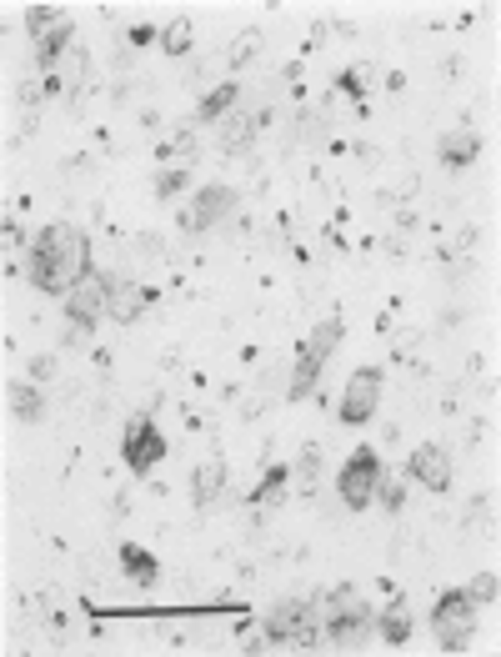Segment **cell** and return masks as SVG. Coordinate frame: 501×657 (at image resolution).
<instances>
[{"label": "cell", "instance_id": "cell-1", "mask_svg": "<svg viewBox=\"0 0 501 657\" xmlns=\"http://www.w3.org/2000/svg\"><path fill=\"white\" fill-rule=\"evenodd\" d=\"M86 276H91V241H86V231L71 226V221L41 226V236L31 241V281L41 291L71 296Z\"/></svg>", "mask_w": 501, "mask_h": 657}, {"label": "cell", "instance_id": "cell-2", "mask_svg": "<svg viewBox=\"0 0 501 657\" xmlns=\"http://www.w3.org/2000/svg\"><path fill=\"white\" fill-rule=\"evenodd\" d=\"M326 637L336 642V647H356V642H366V632L376 627V612H371V602L356 592V587H336L331 597H326Z\"/></svg>", "mask_w": 501, "mask_h": 657}, {"label": "cell", "instance_id": "cell-3", "mask_svg": "<svg viewBox=\"0 0 501 657\" xmlns=\"http://www.w3.org/2000/svg\"><path fill=\"white\" fill-rule=\"evenodd\" d=\"M341 347V316H331V321H321L316 332L301 342V352H296V362H291V402H301L311 387H316V377H321V367L331 362V352Z\"/></svg>", "mask_w": 501, "mask_h": 657}, {"label": "cell", "instance_id": "cell-4", "mask_svg": "<svg viewBox=\"0 0 501 657\" xmlns=\"http://www.w3.org/2000/svg\"><path fill=\"white\" fill-rule=\"evenodd\" d=\"M321 602H301V597H291V602H276L271 607V617H266V637L271 642H291V647H316L326 632H321Z\"/></svg>", "mask_w": 501, "mask_h": 657}, {"label": "cell", "instance_id": "cell-5", "mask_svg": "<svg viewBox=\"0 0 501 657\" xmlns=\"http://www.w3.org/2000/svg\"><path fill=\"white\" fill-rule=\"evenodd\" d=\"M376 487H381V457H376L371 447L351 452L346 467L336 472V492H341V502H346L351 512H366V507L376 502Z\"/></svg>", "mask_w": 501, "mask_h": 657}, {"label": "cell", "instance_id": "cell-6", "mask_svg": "<svg viewBox=\"0 0 501 657\" xmlns=\"http://www.w3.org/2000/svg\"><path fill=\"white\" fill-rule=\"evenodd\" d=\"M431 627H436V637H441L446 652H461V647L471 642V632H476V602H471L461 587H456V592H441L436 607H431Z\"/></svg>", "mask_w": 501, "mask_h": 657}, {"label": "cell", "instance_id": "cell-7", "mask_svg": "<svg viewBox=\"0 0 501 657\" xmlns=\"http://www.w3.org/2000/svg\"><path fill=\"white\" fill-rule=\"evenodd\" d=\"M376 402H381V372H371V367L351 372L346 397H341V422L346 427H366L371 412H376Z\"/></svg>", "mask_w": 501, "mask_h": 657}, {"label": "cell", "instance_id": "cell-8", "mask_svg": "<svg viewBox=\"0 0 501 657\" xmlns=\"http://www.w3.org/2000/svg\"><path fill=\"white\" fill-rule=\"evenodd\" d=\"M121 452H126V467H131V472H151V467L166 457V437H161V427H156L151 417H136V422L126 427Z\"/></svg>", "mask_w": 501, "mask_h": 657}, {"label": "cell", "instance_id": "cell-9", "mask_svg": "<svg viewBox=\"0 0 501 657\" xmlns=\"http://www.w3.org/2000/svg\"><path fill=\"white\" fill-rule=\"evenodd\" d=\"M236 206V186H206L191 196V206L181 211V231H206L216 221H226V211Z\"/></svg>", "mask_w": 501, "mask_h": 657}, {"label": "cell", "instance_id": "cell-10", "mask_svg": "<svg viewBox=\"0 0 501 657\" xmlns=\"http://www.w3.org/2000/svg\"><path fill=\"white\" fill-rule=\"evenodd\" d=\"M106 301H111V281L91 271V276L66 296V316H71V326H96V321L106 316Z\"/></svg>", "mask_w": 501, "mask_h": 657}, {"label": "cell", "instance_id": "cell-11", "mask_svg": "<svg viewBox=\"0 0 501 657\" xmlns=\"http://www.w3.org/2000/svg\"><path fill=\"white\" fill-rule=\"evenodd\" d=\"M411 477H416L426 492H451V452H441L436 442L416 447V452H411Z\"/></svg>", "mask_w": 501, "mask_h": 657}, {"label": "cell", "instance_id": "cell-12", "mask_svg": "<svg viewBox=\"0 0 501 657\" xmlns=\"http://www.w3.org/2000/svg\"><path fill=\"white\" fill-rule=\"evenodd\" d=\"M151 306V286H141V281H131V276H121V281H111V301H106V311H111V321H121V326H131L141 311Z\"/></svg>", "mask_w": 501, "mask_h": 657}, {"label": "cell", "instance_id": "cell-13", "mask_svg": "<svg viewBox=\"0 0 501 657\" xmlns=\"http://www.w3.org/2000/svg\"><path fill=\"white\" fill-rule=\"evenodd\" d=\"M436 156H441V166H446V171H466V166L481 156V136H476V131H466V126H461V131H446V136H441V146H436Z\"/></svg>", "mask_w": 501, "mask_h": 657}, {"label": "cell", "instance_id": "cell-14", "mask_svg": "<svg viewBox=\"0 0 501 657\" xmlns=\"http://www.w3.org/2000/svg\"><path fill=\"white\" fill-rule=\"evenodd\" d=\"M226 492V462L221 457H206L201 467H196V477H191V497H196V507H206V502H216Z\"/></svg>", "mask_w": 501, "mask_h": 657}, {"label": "cell", "instance_id": "cell-15", "mask_svg": "<svg viewBox=\"0 0 501 657\" xmlns=\"http://www.w3.org/2000/svg\"><path fill=\"white\" fill-rule=\"evenodd\" d=\"M376 632H381L391 647H401V642L411 637V602H406V597H396V602L376 617Z\"/></svg>", "mask_w": 501, "mask_h": 657}, {"label": "cell", "instance_id": "cell-16", "mask_svg": "<svg viewBox=\"0 0 501 657\" xmlns=\"http://www.w3.org/2000/svg\"><path fill=\"white\" fill-rule=\"evenodd\" d=\"M6 402H11V412H16L21 422H41V417H46V397H41V387H31V382H11Z\"/></svg>", "mask_w": 501, "mask_h": 657}, {"label": "cell", "instance_id": "cell-17", "mask_svg": "<svg viewBox=\"0 0 501 657\" xmlns=\"http://www.w3.org/2000/svg\"><path fill=\"white\" fill-rule=\"evenodd\" d=\"M71 36H76V26H71V16H66V21H61L46 41H36V61H41L46 71H56V61L71 51Z\"/></svg>", "mask_w": 501, "mask_h": 657}, {"label": "cell", "instance_id": "cell-18", "mask_svg": "<svg viewBox=\"0 0 501 657\" xmlns=\"http://www.w3.org/2000/svg\"><path fill=\"white\" fill-rule=\"evenodd\" d=\"M121 567H126L141 587H151V582H156V572H161V567H156V557H151L146 547H136V542H126V547H121Z\"/></svg>", "mask_w": 501, "mask_h": 657}, {"label": "cell", "instance_id": "cell-19", "mask_svg": "<svg viewBox=\"0 0 501 657\" xmlns=\"http://www.w3.org/2000/svg\"><path fill=\"white\" fill-rule=\"evenodd\" d=\"M286 487H291V467L276 462V467H266V477H261V487L251 492V502H261V507H266V502H281Z\"/></svg>", "mask_w": 501, "mask_h": 657}, {"label": "cell", "instance_id": "cell-20", "mask_svg": "<svg viewBox=\"0 0 501 657\" xmlns=\"http://www.w3.org/2000/svg\"><path fill=\"white\" fill-rule=\"evenodd\" d=\"M236 101H241V86H236V81L216 86V91H211V96L201 101V121H216V116H226V111H231Z\"/></svg>", "mask_w": 501, "mask_h": 657}, {"label": "cell", "instance_id": "cell-21", "mask_svg": "<svg viewBox=\"0 0 501 657\" xmlns=\"http://www.w3.org/2000/svg\"><path fill=\"white\" fill-rule=\"evenodd\" d=\"M191 41H196V31H191V21H186V16H176V21L161 31V46H166V56H186V51H191Z\"/></svg>", "mask_w": 501, "mask_h": 657}, {"label": "cell", "instance_id": "cell-22", "mask_svg": "<svg viewBox=\"0 0 501 657\" xmlns=\"http://www.w3.org/2000/svg\"><path fill=\"white\" fill-rule=\"evenodd\" d=\"M61 21H66V16H61L56 6H31V11H26V31H31L36 41H46V36L61 26Z\"/></svg>", "mask_w": 501, "mask_h": 657}, {"label": "cell", "instance_id": "cell-23", "mask_svg": "<svg viewBox=\"0 0 501 657\" xmlns=\"http://www.w3.org/2000/svg\"><path fill=\"white\" fill-rule=\"evenodd\" d=\"M251 136H256V116H231L226 131H221V146H226V151H241Z\"/></svg>", "mask_w": 501, "mask_h": 657}, {"label": "cell", "instance_id": "cell-24", "mask_svg": "<svg viewBox=\"0 0 501 657\" xmlns=\"http://www.w3.org/2000/svg\"><path fill=\"white\" fill-rule=\"evenodd\" d=\"M466 597H471V602H491V607H496V597H501V577H496V572H476V582L466 587Z\"/></svg>", "mask_w": 501, "mask_h": 657}, {"label": "cell", "instance_id": "cell-25", "mask_svg": "<svg viewBox=\"0 0 501 657\" xmlns=\"http://www.w3.org/2000/svg\"><path fill=\"white\" fill-rule=\"evenodd\" d=\"M256 51H261V31H246V36H236V46H231V66L241 71L246 61H256Z\"/></svg>", "mask_w": 501, "mask_h": 657}, {"label": "cell", "instance_id": "cell-26", "mask_svg": "<svg viewBox=\"0 0 501 657\" xmlns=\"http://www.w3.org/2000/svg\"><path fill=\"white\" fill-rule=\"evenodd\" d=\"M186 181H191V171H186V166H171V171H161V176H156V196H176Z\"/></svg>", "mask_w": 501, "mask_h": 657}, {"label": "cell", "instance_id": "cell-27", "mask_svg": "<svg viewBox=\"0 0 501 657\" xmlns=\"http://www.w3.org/2000/svg\"><path fill=\"white\" fill-rule=\"evenodd\" d=\"M316 467H321V457H316V447H306L301 452V492H316Z\"/></svg>", "mask_w": 501, "mask_h": 657}, {"label": "cell", "instance_id": "cell-28", "mask_svg": "<svg viewBox=\"0 0 501 657\" xmlns=\"http://www.w3.org/2000/svg\"><path fill=\"white\" fill-rule=\"evenodd\" d=\"M361 81H366V71H361V66H356V71H346V76H341V81H336V86H341V91H346V96H366V91H361Z\"/></svg>", "mask_w": 501, "mask_h": 657}, {"label": "cell", "instance_id": "cell-29", "mask_svg": "<svg viewBox=\"0 0 501 657\" xmlns=\"http://www.w3.org/2000/svg\"><path fill=\"white\" fill-rule=\"evenodd\" d=\"M151 41H161L156 26H136V31H131V46H151Z\"/></svg>", "mask_w": 501, "mask_h": 657}]
</instances>
